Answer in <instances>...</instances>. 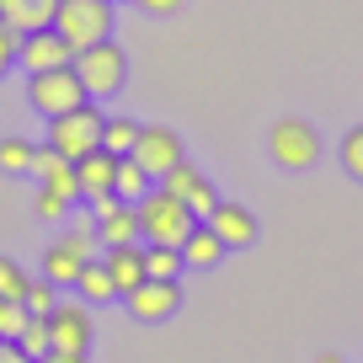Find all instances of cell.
Returning <instances> with one entry per match:
<instances>
[{"label": "cell", "mask_w": 363, "mask_h": 363, "mask_svg": "<svg viewBox=\"0 0 363 363\" xmlns=\"http://www.w3.org/2000/svg\"><path fill=\"white\" fill-rule=\"evenodd\" d=\"M342 166H347V177L363 182V123L347 128V139H342Z\"/></svg>", "instance_id": "4316f807"}, {"label": "cell", "mask_w": 363, "mask_h": 363, "mask_svg": "<svg viewBox=\"0 0 363 363\" xmlns=\"http://www.w3.org/2000/svg\"><path fill=\"white\" fill-rule=\"evenodd\" d=\"M27 102H33V113L59 118V113H69V107L91 102V96H86V86H80V75L65 65V69H38V75H27Z\"/></svg>", "instance_id": "5b68a950"}, {"label": "cell", "mask_w": 363, "mask_h": 363, "mask_svg": "<svg viewBox=\"0 0 363 363\" xmlns=\"http://www.w3.org/2000/svg\"><path fill=\"white\" fill-rule=\"evenodd\" d=\"M150 171L139 166L134 155H118V171H113V198H123V203H139V198L150 193Z\"/></svg>", "instance_id": "ffe728a7"}, {"label": "cell", "mask_w": 363, "mask_h": 363, "mask_svg": "<svg viewBox=\"0 0 363 363\" xmlns=\"http://www.w3.org/2000/svg\"><path fill=\"white\" fill-rule=\"evenodd\" d=\"M16 347L27 352V358H48V347H54V342H48V315H27V326L16 331Z\"/></svg>", "instance_id": "cb8c5ba5"}, {"label": "cell", "mask_w": 363, "mask_h": 363, "mask_svg": "<svg viewBox=\"0 0 363 363\" xmlns=\"http://www.w3.org/2000/svg\"><path fill=\"white\" fill-rule=\"evenodd\" d=\"M33 208H38V219H59L69 203H65V198H54L48 187H38V203H33Z\"/></svg>", "instance_id": "4dcf8cb0"}, {"label": "cell", "mask_w": 363, "mask_h": 363, "mask_svg": "<svg viewBox=\"0 0 363 363\" xmlns=\"http://www.w3.org/2000/svg\"><path fill=\"white\" fill-rule=\"evenodd\" d=\"M134 139H139L134 118H102V150H107V155H128Z\"/></svg>", "instance_id": "7402d4cb"}, {"label": "cell", "mask_w": 363, "mask_h": 363, "mask_svg": "<svg viewBox=\"0 0 363 363\" xmlns=\"http://www.w3.org/2000/svg\"><path fill=\"white\" fill-rule=\"evenodd\" d=\"M134 214H139V240H145V246H182V235L198 225V219L187 214V203L171 198L166 187H150L134 203Z\"/></svg>", "instance_id": "6da1fadb"}, {"label": "cell", "mask_w": 363, "mask_h": 363, "mask_svg": "<svg viewBox=\"0 0 363 363\" xmlns=\"http://www.w3.org/2000/svg\"><path fill=\"white\" fill-rule=\"evenodd\" d=\"M113 171H118V155H107L102 145L91 150V155L75 160V182H80V198H113Z\"/></svg>", "instance_id": "9a60e30c"}, {"label": "cell", "mask_w": 363, "mask_h": 363, "mask_svg": "<svg viewBox=\"0 0 363 363\" xmlns=\"http://www.w3.org/2000/svg\"><path fill=\"white\" fill-rule=\"evenodd\" d=\"M203 225L225 240V251H240V246H251V240H257V214H251V208H240V203H214V214H208Z\"/></svg>", "instance_id": "5bb4252c"}, {"label": "cell", "mask_w": 363, "mask_h": 363, "mask_svg": "<svg viewBox=\"0 0 363 363\" xmlns=\"http://www.w3.org/2000/svg\"><path fill=\"white\" fill-rule=\"evenodd\" d=\"M59 0H0V22H11L16 33H38V27H54Z\"/></svg>", "instance_id": "e0dca14e"}, {"label": "cell", "mask_w": 363, "mask_h": 363, "mask_svg": "<svg viewBox=\"0 0 363 363\" xmlns=\"http://www.w3.org/2000/svg\"><path fill=\"white\" fill-rule=\"evenodd\" d=\"M96 145H102V107L96 102H80V107H69V113L48 118V150H59L65 160L91 155Z\"/></svg>", "instance_id": "277c9868"}, {"label": "cell", "mask_w": 363, "mask_h": 363, "mask_svg": "<svg viewBox=\"0 0 363 363\" xmlns=\"http://www.w3.org/2000/svg\"><path fill=\"white\" fill-rule=\"evenodd\" d=\"M96 240L102 246H134L139 240V214L123 198H96Z\"/></svg>", "instance_id": "4fadbf2b"}, {"label": "cell", "mask_w": 363, "mask_h": 363, "mask_svg": "<svg viewBox=\"0 0 363 363\" xmlns=\"http://www.w3.org/2000/svg\"><path fill=\"white\" fill-rule=\"evenodd\" d=\"M16 65H22L27 75H38V69H65V65H75V48H69L54 27H38V33H22Z\"/></svg>", "instance_id": "9c48e42d"}, {"label": "cell", "mask_w": 363, "mask_h": 363, "mask_svg": "<svg viewBox=\"0 0 363 363\" xmlns=\"http://www.w3.org/2000/svg\"><path fill=\"white\" fill-rule=\"evenodd\" d=\"M54 33L65 38L75 54L91 48V43H102V38H113V0H59Z\"/></svg>", "instance_id": "3957f363"}, {"label": "cell", "mask_w": 363, "mask_h": 363, "mask_svg": "<svg viewBox=\"0 0 363 363\" xmlns=\"http://www.w3.org/2000/svg\"><path fill=\"white\" fill-rule=\"evenodd\" d=\"M22 305H27V315H54V305H59V289L48 284V278H27V289H22Z\"/></svg>", "instance_id": "d4e9b609"}, {"label": "cell", "mask_w": 363, "mask_h": 363, "mask_svg": "<svg viewBox=\"0 0 363 363\" xmlns=\"http://www.w3.org/2000/svg\"><path fill=\"white\" fill-rule=\"evenodd\" d=\"M177 251H182V267H214V262L225 257V240H219L214 230L198 219V225L182 235V246H177Z\"/></svg>", "instance_id": "ac0fdd59"}, {"label": "cell", "mask_w": 363, "mask_h": 363, "mask_svg": "<svg viewBox=\"0 0 363 363\" xmlns=\"http://www.w3.org/2000/svg\"><path fill=\"white\" fill-rule=\"evenodd\" d=\"M22 326H27V305H22V299H0V337L16 342Z\"/></svg>", "instance_id": "83f0119b"}, {"label": "cell", "mask_w": 363, "mask_h": 363, "mask_svg": "<svg viewBox=\"0 0 363 363\" xmlns=\"http://www.w3.org/2000/svg\"><path fill=\"white\" fill-rule=\"evenodd\" d=\"M27 177H38L48 187L54 198H65V203H75L80 198V182H75V160H65L59 150H48V145H38L33 150V166H27Z\"/></svg>", "instance_id": "7c38bea8"}, {"label": "cell", "mask_w": 363, "mask_h": 363, "mask_svg": "<svg viewBox=\"0 0 363 363\" xmlns=\"http://www.w3.org/2000/svg\"><path fill=\"white\" fill-rule=\"evenodd\" d=\"M102 267H107V278H113L118 299H123L134 284H145V240H134V246H107Z\"/></svg>", "instance_id": "2e32d148"}, {"label": "cell", "mask_w": 363, "mask_h": 363, "mask_svg": "<svg viewBox=\"0 0 363 363\" xmlns=\"http://www.w3.org/2000/svg\"><path fill=\"white\" fill-rule=\"evenodd\" d=\"M139 11H150V16H171V11H182V0H134Z\"/></svg>", "instance_id": "1f68e13d"}, {"label": "cell", "mask_w": 363, "mask_h": 363, "mask_svg": "<svg viewBox=\"0 0 363 363\" xmlns=\"http://www.w3.org/2000/svg\"><path fill=\"white\" fill-rule=\"evenodd\" d=\"M160 187H166L171 198H182L193 219H208V214H214V203H219L214 182H208L198 166H187V160H177V166H171L166 177H160Z\"/></svg>", "instance_id": "52a82bcc"}, {"label": "cell", "mask_w": 363, "mask_h": 363, "mask_svg": "<svg viewBox=\"0 0 363 363\" xmlns=\"http://www.w3.org/2000/svg\"><path fill=\"white\" fill-rule=\"evenodd\" d=\"M38 363H86V352H48V358H38Z\"/></svg>", "instance_id": "836d02e7"}, {"label": "cell", "mask_w": 363, "mask_h": 363, "mask_svg": "<svg viewBox=\"0 0 363 363\" xmlns=\"http://www.w3.org/2000/svg\"><path fill=\"white\" fill-rule=\"evenodd\" d=\"M27 166H33V145L27 139H0V171L6 177H22Z\"/></svg>", "instance_id": "484cf974"}, {"label": "cell", "mask_w": 363, "mask_h": 363, "mask_svg": "<svg viewBox=\"0 0 363 363\" xmlns=\"http://www.w3.org/2000/svg\"><path fill=\"white\" fill-rule=\"evenodd\" d=\"M128 155H134L139 166L160 182V177L182 160V139H177V128H166V123H139V139H134V150H128Z\"/></svg>", "instance_id": "ba28073f"}, {"label": "cell", "mask_w": 363, "mask_h": 363, "mask_svg": "<svg viewBox=\"0 0 363 363\" xmlns=\"http://www.w3.org/2000/svg\"><path fill=\"white\" fill-rule=\"evenodd\" d=\"M145 278H166V284H177V278H182V251L177 246H145Z\"/></svg>", "instance_id": "603a6c76"}, {"label": "cell", "mask_w": 363, "mask_h": 363, "mask_svg": "<svg viewBox=\"0 0 363 363\" xmlns=\"http://www.w3.org/2000/svg\"><path fill=\"white\" fill-rule=\"evenodd\" d=\"M22 289H27V272L11 257H0V299H22Z\"/></svg>", "instance_id": "f1b7e54d"}, {"label": "cell", "mask_w": 363, "mask_h": 363, "mask_svg": "<svg viewBox=\"0 0 363 363\" xmlns=\"http://www.w3.org/2000/svg\"><path fill=\"white\" fill-rule=\"evenodd\" d=\"M80 75V86H86V96L96 102V96H118L128 80V54L113 43V38H102V43H91L75 54V65H69Z\"/></svg>", "instance_id": "7a4b0ae2"}, {"label": "cell", "mask_w": 363, "mask_h": 363, "mask_svg": "<svg viewBox=\"0 0 363 363\" xmlns=\"http://www.w3.org/2000/svg\"><path fill=\"white\" fill-rule=\"evenodd\" d=\"M123 305H128V315H134V320L155 326V320L177 315V305H182V289H177V284H166V278H145V284H134V289L123 294Z\"/></svg>", "instance_id": "30bf717a"}, {"label": "cell", "mask_w": 363, "mask_h": 363, "mask_svg": "<svg viewBox=\"0 0 363 363\" xmlns=\"http://www.w3.org/2000/svg\"><path fill=\"white\" fill-rule=\"evenodd\" d=\"M48 352H91V310L86 305H54L48 315Z\"/></svg>", "instance_id": "8fae6325"}, {"label": "cell", "mask_w": 363, "mask_h": 363, "mask_svg": "<svg viewBox=\"0 0 363 363\" xmlns=\"http://www.w3.org/2000/svg\"><path fill=\"white\" fill-rule=\"evenodd\" d=\"M75 289L80 294L91 299V305H102V299H118V289H113V278H107V267L96 257L86 262V267H80V278H75Z\"/></svg>", "instance_id": "44dd1931"}, {"label": "cell", "mask_w": 363, "mask_h": 363, "mask_svg": "<svg viewBox=\"0 0 363 363\" xmlns=\"http://www.w3.org/2000/svg\"><path fill=\"white\" fill-rule=\"evenodd\" d=\"M0 363H33V358H27V352L16 347V342H6V337H0Z\"/></svg>", "instance_id": "d6a6232c"}, {"label": "cell", "mask_w": 363, "mask_h": 363, "mask_svg": "<svg viewBox=\"0 0 363 363\" xmlns=\"http://www.w3.org/2000/svg\"><path fill=\"white\" fill-rule=\"evenodd\" d=\"M267 155L284 171H305V166L320 160V134L305 123V118H278L272 134H267Z\"/></svg>", "instance_id": "8992f818"}, {"label": "cell", "mask_w": 363, "mask_h": 363, "mask_svg": "<svg viewBox=\"0 0 363 363\" xmlns=\"http://www.w3.org/2000/svg\"><path fill=\"white\" fill-rule=\"evenodd\" d=\"M16 48H22V33H16L11 22H0V75L16 65Z\"/></svg>", "instance_id": "f546056e"}, {"label": "cell", "mask_w": 363, "mask_h": 363, "mask_svg": "<svg viewBox=\"0 0 363 363\" xmlns=\"http://www.w3.org/2000/svg\"><path fill=\"white\" fill-rule=\"evenodd\" d=\"M315 363H342V358H337V352H320V358H315Z\"/></svg>", "instance_id": "e575fe53"}, {"label": "cell", "mask_w": 363, "mask_h": 363, "mask_svg": "<svg viewBox=\"0 0 363 363\" xmlns=\"http://www.w3.org/2000/svg\"><path fill=\"white\" fill-rule=\"evenodd\" d=\"M80 267H86V257H80V251L69 246L65 235H59L54 246L43 251V278H48V284H54V289H69V284H75V278H80Z\"/></svg>", "instance_id": "d6986e66"}]
</instances>
